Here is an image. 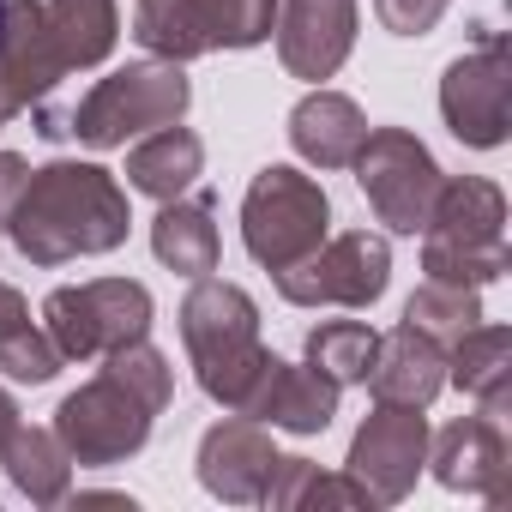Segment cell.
<instances>
[{"mask_svg": "<svg viewBox=\"0 0 512 512\" xmlns=\"http://www.w3.org/2000/svg\"><path fill=\"white\" fill-rule=\"evenodd\" d=\"M127 193L97 163H49L31 169L7 235L31 266H67L85 253H109L127 241Z\"/></svg>", "mask_w": 512, "mask_h": 512, "instance_id": "cell-1", "label": "cell"}, {"mask_svg": "<svg viewBox=\"0 0 512 512\" xmlns=\"http://www.w3.org/2000/svg\"><path fill=\"white\" fill-rule=\"evenodd\" d=\"M169 398H175L169 362L145 338L121 344V350H109V362L91 386L61 398L55 440L67 446L73 464H121L151 440V422L169 410Z\"/></svg>", "mask_w": 512, "mask_h": 512, "instance_id": "cell-2", "label": "cell"}, {"mask_svg": "<svg viewBox=\"0 0 512 512\" xmlns=\"http://www.w3.org/2000/svg\"><path fill=\"white\" fill-rule=\"evenodd\" d=\"M422 272L428 284L482 290L506 272V199L494 181H440L422 223Z\"/></svg>", "mask_w": 512, "mask_h": 512, "instance_id": "cell-3", "label": "cell"}, {"mask_svg": "<svg viewBox=\"0 0 512 512\" xmlns=\"http://www.w3.org/2000/svg\"><path fill=\"white\" fill-rule=\"evenodd\" d=\"M181 338H187L205 398H217L223 410H241V398L253 392V380L272 356L260 350V308L247 302V290L199 278L193 296L181 302Z\"/></svg>", "mask_w": 512, "mask_h": 512, "instance_id": "cell-4", "label": "cell"}, {"mask_svg": "<svg viewBox=\"0 0 512 512\" xmlns=\"http://www.w3.org/2000/svg\"><path fill=\"white\" fill-rule=\"evenodd\" d=\"M326 223H332V205H326V187L290 163H272L253 175L247 199H241V241L247 253L260 260L266 272H284L296 260L326 241Z\"/></svg>", "mask_w": 512, "mask_h": 512, "instance_id": "cell-5", "label": "cell"}, {"mask_svg": "<svg viewBox=\"0 0 512 512\" xmlns=\"http://www.w3.org/2000/svg\"><path fill=\"white\" fill-rule=\"evenodd\" d=\"M187 109V79H181V61H151V67H121L109 79H97L79 103H73V121L67 133L85 139L91 151H115L139 133H157L169 121H181Z\"/></svg>", "mask_w": 512, "mask_h": 512, "instance_id": "cell-6", "label": "cell"}, {"mask_svg": "<svg viewBox=\"0 0 512 512\" xmlns=\"http://www.w3.org/2000/svg\"><path fill=\"white\" fill-rule=\"evenodd\" d=\"M43 332L55 338L61 362H91L151 332V290L133 278H91L67 284L43 302Z\"/></svg>", "mask_w": 512, "mask_h": 512, "instance_id": "cell-7", "label": "cell"}, {"mask_svg": "<svg viewBox=\"0 0 512 512\" xmlns=\"http://www.w3.org/2000/svg\"><path fill=\"white\" fill-rule=\"evenodd\" d=\"M350 163H356V181H362L374 217L386 229H398V235H422L428 205H434V193L446 181L440 163L428 157V145L416 133H404V127H380V133L362 139V151Z\"/></svg>", "mask_w": 512, "mask_h": 512, "instance_id": "cell-8", "label": "cell"}, {"mask_svg": "<svg viewBox=\"0 0 512 512\" xmlns=\"http://www.w3.org/2000/svg\"><path fill=\"white\" fill-rule=\"evenodd\" d=\"M272 278H278V296L296 302V308H368V302L386 296L392 253H386L380 235L350 229L338 241H320L308 260H296Z\"/></svg>", "mask_w": 512, "mask_h": 512, "instance_id": "cell-9", "label": "cell"}, {"mask_svg": "<svg viewBox=\"0 0 512 512\" xmlns=\"http://www.w3.org/2000/svg\"><path fill=\"white\" fill-rule=\"evenodd\" d=\"M422 464H428V422H422V410L380 404V410L356 428V440H350V476L368 488L374 506L404 500Z\"/></svg>", "mask_w": 512, "mask_h": 512, "instance_id": "cell-10", "label": "cell"}, {"mask_svg": "<svg viewBox=\"0 0 512 512\" xmlns=\"http://www.w3.org/2000/svg\"><path fill=\"white\" fill-rule=\"evenodd\" d=\"M506 103H512V79H506V49L500 37H482L476 55L452 61L446 67V85H440V115L446 127L476 145V151H494L506 139Z\"/></svg>", "mask_w": 512, "mask_h": 512, "instance_id": "cell-11", "label": "cell"}, {"mask_svg": "<svg viewBox=\"0 0 512 512\" xmlns=\"http://www.w3.org/2000/svg\"><path fill=\"white\" fill-rule=\"evenodd\" d=\"M61 73L67 61L49 31V7L43 0H7V13H0V91L13 97V109L43 103L61 85Z\"/></svg>", "mask_w": 512, "mask_h": 512, "instance_id": "cell-12", "label": "cell"}, {"mask_svg": "<svg viewBox=\"0 0 512 512\" xmlns=\"http://www.w3.org/2000/svg\"><path fill=\"white\" fill-rule=\"evenodd\" d=\"M278 25V61L296 79H332L356 43V0H284Z\"/></svg>", "mask_w": 512, "mask_h": 512, "instance_id": "cell-13", "label": "cell"}, {"mask_svg": "<svg viewBox=\"0 0 512 512\" xmlns=\"http://www.w3.org/2000/svg\"><path fill=\"white\" fill-rule=\"evenodd\" d=\"M235 416H253L266 428H290V434H326L338 416V386L320 368H296V362L266 356L260 380H253V392L241 398Z\"/></svg>", "mask_w": 512, "mask_h": 512, "instance_id": "cell-14", "label": "cell"}, {"mask_svg": "<svg viewBox=\"0 0 512 512\" xmlns=\"http://www.w3.org/2000/svg\"><path fill=\"white\" fill-rule=\"evenodd\" d=\"M272 470H278V446H272L266 422L229 416V422H217V428L199 440V482H205L217 500H235V506L266 500Z\"/></svg>", "mask_w": 512, "mask_h": 512, "instance_id": "cell-15", "label": "cell"}, {"mask_svg": "<svg viewBox=\"0 0 512 512\" xmlns=\"http://www.w3.org/2000/svg\"><path fill=\"white\" fill-rule=\"evenodd\" d=\"M368 386H374V404H404V410H428L434 392L446 386V350L416 332V326H398L374 344V368H368Z\"/></svg>", "mask_w": 512, "mask_h": 512, "instance_id": "cell-16", "label": "cell"}, {"mask_svg": "<svg viewBox=\"0 0 512 512\" xmlns=\"http://www.w3.org/2000/svg\"><path fill=\"white\" fill-rule=\"evenodd\" d=\"M434 476L446 488L500 500L506 494V434H500V416H464V422L440 428L434 434Z\"/></svg>", "mask_w": 512, "mask_h": 512, "instance_id": "cell-17", "label": "cell"}, {"mask_svg": "<svg viewBox=\"0 0 512 512\" xmlns=\"http://www.w3.org/2000/svg\"><path fill=\"white\" fill-rule=\"evenodd\" d=\"M362 139H368V121H362V109H356L350 97H338V91H314V97H302L296 115H290V145H296L308 163H320V169H350V157L362 151Z\"/></svg>", "mask_w": 512, "mask_h": 512, "instance_id": "cell-18", "label": "cell"}, {"mask_svg": "<svg viewBox=\"0 0 512 512\" xmlns=\"http://www.w3.org/2000/svg\"><path fill=\"white\" fill-rule=\"evenodd\" d=\"M151 247H157V260L175 266L181 278H211L217 272V253H223L217 223H211V193H199L187 205L163 199V211L151 223Z\"/></svg>", "mask_w": 512, "mask_h": 512, "instance_id": "cell-19", "label": "cell"}, {"mask_svg": "<svg viewBox=\"0 0 512 512\" xmlns=\"http://www.w3.org/2000/svg\"><path fill=\"white\" fill-rule=\"evenodd\" d=\"M452 350V380H458V392H470L476 404H482V416H506V404H512V332L506 326H470L458 344H446Z\"/></svg>", "mask_w": 512, "mask_h": 512, "instance_id": "cell-20", "label": "cell"}, {"mask_svg": "<svg viewBox=\"0 0 512 512\" xmlns=\"http://www.w3.org/2000/svg\"><path fill=\"white\" fill-rule=\"evenodd\" d=\"M199 169H205V145H199V133H187V127H157V133H145V145H133V157H127V187H139V193H151V199H181L193 181H199Z\"/></svg>", "mask_w": 512, "mask_h": 512, "instance_id": "cell-21", "label": "cell"}, {"mask_svg": "<svg viewBox=\"0 0 512 512\" xmlns=\"http://www.w3.org/2000/svg\"><path fill=\"white\" fill-rule=\"evenodd\" d=\"M0 464H7V476H13V488L25 494V500H37V506H55V500H67V488H73V458H67V446L55 440V428H13V440H7V452H0Z\"/></svg>", "mask_w": 512, "mask_h": 512, "instance_id": "cell-22", "label": "cell"}, {"mask_svg": "<svg viewBox=\"0 0 512 512\" xmlns=\"http://www.w3.org/2000/svg\"><path fill=\"white\" fill-rule=\"evenodd\" d=\"M133 37L157 61H199L211 55V25L199 0H133Z\"/></svg>", "mask_w": 512, "mask_h": 512, "instance_id": "cell-23", "label": "cell"}, {"mask_svg": "<svg viewBox=\"0 0 512 512\" xmlns=\"http://www.w3.org/2000/svg\"><path fill=\"white\" fill-rule=\"evenodd\" d=\"M43 7H49V31L61 43L67 73L73 67H97L115 49V37H121L115 0H43Z\"/></svg>", "mask_w": 512, "mask_h": 512, "instance_id": "cell-24", "label": "cell"}, {"mask_svg": "<svg viewBox=\"0 0 512 512\" xmlns=\"http://www.w3.org/2000/svg\"><path fill=\"white\" fill-rule=\"evenodd\" d=\"M374 344H380L374 326H362V320H326L320 332H308V368H320L332 386L368 380V368H374Z\"/></svg>", "mask_w": 512, "mask_h": 512, "instance_id": "cell-25", "label": "cell"}, {"mask_svg": "<svg viewBox=\"0 0 512 512\" xmlns=\"http://www.w3.org/2000/svg\"><path fill=\"white\" fill-rule=\"evenodd\" d=\"M266 500H272V506H314V500H332V506H374L356 476H320V464H308V458H278V470H272V482H266Z\"/></svg>", "mask_w": 512, "mask_h": 512, "instance_id": "cell-26", "label": "cell"}, {"mask_svg": "<svg viewBox=\"0 0 512 512\" xmlns=\"http://www.w3.org/2000/svg\"><path fill=\"white\" fill-rule=\"evenodd\" d=\"M476 320H482V308H476V290H464V284H422L410 296V308H404V326L428 332L440 350L458 344Z\"/></svg>", "mask_w": 512, "mask_h": 512, "instance_id": "cell-27", "label": "cell"}, {"mask_svg": "<svg viewBox=\"0 0 512 512\" xmlns=\"http://www.w3.org/2000/svg\"><path fill=\"white\" fill-rule=\"evenodd\" d=\"M205 25H211V49H253L272 37L278 0H199Z\"/></svg>", "mask_w": 512, "mask_h": 512, "instance_id": "cell-28", "label": "cell"}, {"mask_svg": "<svg viewBox=\"0 0 512 512\" xmlns=\"http://www.w3.org/2000/svg\"><path fill=\"white\" fill-rule=\"evenodd\" d=\"M0 368H7L13 380L43 386V380L61 374V350H55L49 332H37V326L25 320V326H13V332H0Z\"/></svg>", "mask_w": 512, "mask_h": 512, "instance_id": "cell-29", "label": "cell"}, {"mask_svg": "<svg viewBox=\"0 0 512 512\" xmlns=\"http://www.w3.org/2000/svg\"><path fill=\"white\" fill-rule=\"evenodd\" d=\"M25 181H31V163L13 157V151H0V229H7V217H13V205H19V193H25Z\"/></svg>", "mask_w": 512, "mask_h": 512, "instance_id": "cell-30", "label": "cell"}, {"mask_svg": "<svg viewBox=\"0 0 512 512\" xmlns=\"http://www.w3.org/2000/svg\"><path fill=\"white\" fill-rule=\"evenodd\" d=\"M13 428H19V404L0 392V452H7V440H13Z\"/></svg>", "mask_w": 512, "mask_h": 512, "instance_id": "cell-31", "label": "cell"}, {"mask_svg": "<svg viewBox=\"0 0 512 512\" xmlns=\"http://www.w3.org/2000/svg\"><path fill=\"white\" fill-rule=\"evenodd\" d=\"M13 115H19V109H13V97H7V91H0V127H7Z\"/></svg>", "mask_w": 512, "mask_h": 512, "instance_id": "cell-32", "label": "cell"}, {"mask_svg": "<svg viewBox=\"0 0 512 512\" xmlns=\"http://www.w3.org/2000/svg\"><path fill=\"white\" fill-rule=\"evenodd\" d=\"M0 13H7V0H0Z\"/></svg>", "mask_w": 512, "mask_h": 512, "instance_id": "cell-33", "label": "cell"}]
</instances>
